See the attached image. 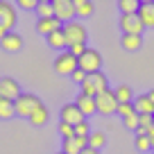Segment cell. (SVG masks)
I'll list each match as a JSON object with an SVG mask.
<instances>
[{
  "label": "cell",
  "mask_w": 154,
  "mask_h": 154,
  "mask_svg": "<svg viewBox=\"0 0 154 154\" xmlns=\"http://www.w3.org/2000/svg\"><path fill=\"white\" fill-rule=\"evenodd\" d=\"M38 106H43V102H41V97H38V95H34V93H20V95L14 100L16 116L27 118V120H29V116H32Z\"/></svg>",
  "instance_id": "cell-1"
},
{
  "label": "cell",
  "mask_w": 154,
  "mask_h": 154,
  "mask_svg": "<svg viewBox=\"0 0 154 154\" xmlns=\"http://www.w3.org/2000/svg\"><path fill=\"white\" fill-rule=\"evenodd\" d=\"M14 25H16V9H14V5L0 0V38L7 36V34L14 29Z\"/></svg>",
  "instance_id": "cell-2"
},
{
  "label": "cell",
  "mask_w": 154,
  "mask_h": 154,
  "mask_svg": "<svg viewBox=\"0 0 154 154\" xmlns=\"http://www.w3.org/2000/svg\"><path fill=\"white\" fill-rule=\"evenodd\" d=\"M95 104H97V113L102 116H111V113H118V97H116V91L113 88H109V91L100 93V95L95 97Z\"/></svg>",
  "instance_id": "cell-3"
},
{
  "label": "cell",
  "mask_w": 154,
  "mask_h": 154,
  "mask_svg": "<svg viewBox=\"0 0 154 154\" xmlns=\"http://www.w3.org/2000/svg\"><path fill=\"white\" fill-rule=\"evenodd\" d=\"M52 68H54V72H59V75H72V72L79 68V59L72 57L68 50H63V52L54 59Z\"/></svg>",
  "instance_id": "cell-4"
},
{
  "label": "cell",
  "mask_w": 154,
  "mask_h": 154,
  "mask_svg": "<svg viewBox=\"0 0 154 154\" xmlns=\"http://www.w3.org/2000/svg\"><path fill=\"white\" fill-rule=\"evenodd\" d=\"M52 7H54V18L61 20L63 25L75 20V16H77L75 0H52Z\"/></svg>",
  "instance_id": "cell-5"
},
{
  "label": "cell",
  "mask_w": 154,
  "mask_h": 154,
  "mask_svg": "<svg viewBox=\"0 0 154 154\" xmlns=\"http://www.w3.org/2000/svg\"><path fill=\"white\" fill-rule=\"evenodd\" d=\"M63 34H66V41H68V48L77 43H86V27L77 20H70V23L63 25Z\"/></svg>",
  "instance_id": "cell-6"
},
{
  "label": "cell",
  "mask_w": 154,
  "mask_h": 154,
  "mask_svg": "<svg viewBox=\"0 0 154 154\" xmlns=\"http://www.w3.org/2000/svg\"><path fill=\"white\" fill-rule=\"evenodd\" d=\"M79 68H82L84 72H100V68H102V54L97 52V50H91V48H86V52L79 57Z\"/></svg>",
  "instance_id": "cell-7"
},
{
  "label": "cell",
  "mask_w": 154,
  "mask_h": 154,
  "mask_svg": "<svg viewBox=\"0 0 154 154\" xmlns=\"http://www.w3.org/2000/svg\"><path fill=\"white\" fill-rule=\"evenodd\" d=\"M120 29L125 34H138L140 36L145 25H143V20H140L138 14H122L120 16Z\"/></svg>",
  "instance_id": "cell-8"
},
{
  "label": "cell",
  "mask_w": 154,
  "mask_h": 154,
  "mask_svg": "<svg viewBox=\"0 0 154 154\" xmlns=\"http://www.w3.org/2000/svg\"><path fill=\"white\" fill-rule=\"evenodd\" d=\"M20 93H23V91H20V84L16 82L14 77H0V97L14 102Z\"/></svg>",
  "instance_id": "cell-9"
},
{
  "label": "cell",
  "mask_w": 154,
  "mask_h": 154,
  "mask_svg": "<svg viewBox=\"0 0 154 154\" xmlns=\"http://www.w3.org/2000/svg\"><path fill=\"white\" fill-rule=\"evenodd\" d=\"M61 122H68V125L77 127L79 122H84V113L77 109V104H63L61 106Z\"/></svg>",
  "instance_id": "cell-10"
},
{
  "label": "cell",
  "mask_w": 154,
  "mask_h": 154,
  "mask_svg": "<svg viewBox=\"0 0 154 154\" xmlns=\"http://www.w3.org/2000/svg\"><path fill=\"white\" fill-rule=\"evenodd\" d=\"M86 147H88V138H77V136H72V138L63 140L61 152L63 154H82V149H86Z\"/></svg>",
  "instance_id": "cell-11"
},
{
  "label": "cell",
  "mask_w": 154,
  "mask_h": 154,
  "mask_svg": "<svg viewBox=\"0 0 154 154\" xmlns=\"http://www.w3.org/2000/svg\"><path fill=\"white\" fill-rule=\"evenodd\" d=\"M0 48L7 50V52H18L20 48H23V36L16 32H9L7 36L0 38Z\"/></svg>",
  "instance_id": "cell-12"
},
{
  "label": "cell",
  "mask_w": 154,
  "mask_h": 154,
  "mask_svg": "<svg viewBox=\"0 0 154 154\" xmlns=\"http://www.w3.org/2000/svg\"><path fill=\"white\" fill-rule=\"evenodd\" d=\"M63 23L57 18H38L36 20V32L38 34H45V36H50L52 32H57V29H61Z\"/></svg>",
  "instance_id": "cell-13"
},
{
  "label": "cell",
  "mask_w": 154,
  "mask_h": 154,
  "mask_svg": "<svg viewBox=\"0 0 154 154\" xmlns=\"http://www.w3.org/2000/svg\"><path fill=\"white\" fill-rule=\"evenodd\" d=\"M138 16L145 27H154V0H143L138 7Z\"/></svg>",
  "instance_id": "cell-14"
},
{
  "label": "cell",
  "mask_w": 154,
  "mask_h": 154,
  "mask_svg": "<svg viewBox=\"0 0 154 154\" xmlns=\"http://www.w3.org/2000/svg\"><path fill=\"white\" fill-rule=\"evenodd\" d=\"M75 104H77V109L84 113V118L86 116H93V113H97V104H95V97H86V95H77V100H75Z\"/></svg>",
  "instance_id": "cell-15"
},
{
  "label": "cell",
  "mask_w": 154,
  "mask_h": 154,
  "mask_svg": "<svg viewBox=\"0 0 154 154\" xmlns=\"http://www.w3.org/2000/svg\"><path fill=\"white\" fill-rule=\"evenodd\" d=\"M134 109H136V113L138 116H154V102L149 100L147 97V93H145V95H138L134 100Z\"/></svg>",
  "instance_id": "cell-16"
},
{
  "label": "cell",
  "mask_w": 154,
  "mask_h": 154,
  "mask_svg": "<svg viewBox=\"0 0 154 154\" xmlns=\"http://www.w3.org/2000/svg\"><path fill=\"white\" fill-rule=\"evenodd\" d=\"M120 45L125 50H129V52H136V50L143 48V36H138V34H122Z\"/></svg>",
  "instance_id": "cell-17"
},
{
  "label": "cell",
  "mask_w": 154,
  "mask_h": 154,
  "mask_svg": "<svg viewBox=\"0 0 154 154\" xmlns=\"http://www.w3.org/2000/svg\"><path fill=\"white\" fill-rule=\"evenodd\" d=\"M86 79L93 84V88L97 91V95H100V93H104V91H109V82H106V75H104L102 70H100V72H91Z\"/></svg>",
  "instance_id": "cell-18"
},
{
  "label": "cell",
  "mask_w": 154,
  "mask_h": 154,
  "mask_svg": "<svg viewBox=\"0 0 154 154\" xmlns=\"http://www.w3.org/2000/svg\"><path fill=\"white\" fill-rule=\"evenodd\" d=\"M45 38H48V45H50V48H57V50L68 48V41H66V34H63V27L57 29V32H52L50 36H45Z\"/></svg>",
  "instance_id": "cell-19"
},
{
  "label": "cell",
  "mask_w": 154,
  "mask_h": 154,
  "mask_svg": "<svg viewBox=\"0 0 154 154\" xmlns=\"http://www.w3.org/2000/svg\"><path fill=\"white\" fill-rule=\"evenodd\" d=\"M75 9H77V16L79 18H88V16L95 11V5L91 0H75Z\"/></svg>",
  "instance_id": "cell-20"
},
{
  "label": "cell",
  "mask_w": 154,
  "mask_h": 154,
  "mask_svg": "<svg viewBox=\"0 0 154 154\" xmlns=\"http://www.w3.org/2000/svg\"><path fill=\"white\" fill-rule=\"evenodd\" d=\"M36 16L38 18H54V7H52V0H41L36 5Z\"/></svg>",
  "instance_id": "cell-21"
},
{
  "label": "cell",
  "mask_w": 154,
  "mask_h": 154,
  "mask_svg": "<svg viewBox=\"0 0 154 154\" xmlns=\"http://www.w3.org/2000/svg\"><path fill=\"white\" fill-rule=\"evenodd\" d=\"M116 97H118V102L120 104H129L131 100H134V93H131V86H127V84H120V86H116Z\"/></svg>",
  "instance_id": "cell-22"
},
{
  "label": "cell",
  "mask_w": 154,
  "mask_h": 154,
  "mask_svg": "<svg viewBox=\"0 0 154 154\" xmlns=\"http://www.w3.org/2000/svg\"><path fill=\"white\" fill-rule=\"evenodd\" d=\"M29 122H32L34 127H41V125H45V122H48V109H45V104L38 106V109L29 116Z\"/></svg>",
  "instance_id": "cell-23"
},
{
  "label": "cell",
  "mask_w": 154,
  "mask_h": 154,
  "mask_svg": "<svg viewBox=\"0 0 154 154\" xmlns=\"http://www.w3.org/2000/svg\"><path fill=\"white\" fill-rule=\"evenodd\" d=\"M11 116H16V111H14V102L5 100V97H0V120H9Z\"/></svg>",
  "instance_id": "cell-24"
},
{
  "label": "cell",
  "mask_w": 154,
  "mask_h": 154,
  "mask_svg": "<svg viewBox=\"0 0 154 154\" xmlns=\"http://www.w3.org/2000/svg\"><path fill=\"white\" fill-rule=\"evenodd\" d=\"M106 143V136L102 134V131H91V136H88V147L91 149H97L100 152V147Z\"/></svg>",
  "instance_id": "cell-25"
},
{
  "label": "cell",
  "mask_w": 154,
  "mask_h": 154,
  "mask_svg": "<svg viewBox=\"0 0 154 154\" xmlns=\"http://www.w3.org/2000/svg\"><path fill=\"white\" fill-rule=\"evenodd\" d=\"M118 7H120L122 14H138L140 2H138V0H120V2H118Z\"/></svg>",
  "instance_id": "cell-26"
},
{
  "label": "cell",
  "mask_w": 154,
  "mask_h": 154,
  "mask_svg": "<svg viewBox=\"0 0 154 154\" xmlns=\"http://www.w3.org/2000/svg\"><path fill=\"white\" fill-rule=\"evenodd\" d=\"M136 149H138V152H149V149H152L149 136H136Z\"/></svg>",
  "instance_id": "cell-27"
},
{
  "label": "cell",
  "mask_w": 154,
  "mask_h": 154,
  "mask_svg": "<svg viewBox=\"0 0 154 154\" xmlns=\"http://www.w3.org/2000/svg\"><path fill=\"white\" fill-rule=\"evenodd\" d=\"M122 122H125L127 129H134V131L140 127V122H138V113H131V116H127V118H122Z\"/></svg>",
  "instance_id": "cell-28"
},
{
  "label": "cell",
  "mask_w": 154,
  "mask_h": 154,
  "mask_svg": "<svg viewBox=\"0 0 154 154\" xmlns=\"http://www.w3.org/2000/svg\"><path fill=\"white\" fill-rule=\"evenodd\" d=\"M59 134L63 136V140H66V138H72V136H75V127L68 125V122H59Z\"/></svg>",
  "instance_id": "cell-29"
},
{
  "label": "cell",
  "mask_w": 154,
  "mask_h": 154,
  "mask_svg": "<svg viewBox=\"0 0 154 154\" xmlns=\"http://www.w3.org/2000/svg\"><path fill=\"white\" fill-rule=\"evenodd\" d=\"M75 136H77V138H88V136H91L88 122H79V125L75 127Z\"/></svg>",
  "instance_id": "cell-30"
},
{
  "label": "cell",
  "mask_w": 154,
  "mask_h": 154,
  "mask_svg": "<svg viewBox=\"0 0 154 154\" xmlns=\"http://www.w3.org/2000/svg\"><path fill=\"white\" fill-rule=\"evenodd\" d=\"M86 77H88V72H84L82 68H77V70H75V72L70 75V79H72V82H77L79 86H82V84L86 82Z\"/></svg>",
  "instance_id": "cell-31"
},
{
  "label": "cell",
  "mask_w": 154,
  "mask_h": 154,
  "mask_svg": "<svg viewBox=\"0 0 154 154\" xmlns=\"http://www.w3.org/2000/svg\"><path fill=\"white\" fill-rule=\"evenodd\" d=\"M118 113L122 116V118H127V116H131V113H136V109H134V104H118Z\"/></svg>",
  "instance_id": "cell-32"
},
{
  "label": "cell",
  "mask_w": 154,
  "mask_h": 154,
  "mask_svg": "<svg viewBox=\"0 0 154 154\" xmlns=\"http://www.w3.org/2000/svg\"><path fill=\"white\" fill-rule=\"evenodd\" d=\"M138 122H140V127H143V129H149V125H152L154 122V116H138Z\"/></svg>",
  "instance_id": "cell-33"
},
{
  "label": "cell",
  "mask_w": 154,
  "mask_h": 154,
  "mask_svg": "<svg viewBox=\"0 0 154 154\" xmlns=\"http://www.w3.org/2000/svg\"><path fill=\"white\" fill-rule=\"evenodd\" d=\"M16 5H18V7H23V9H36L38 0H18Z\"/></svg>",
  "instance_id": "cell-34"
},
{
  "label": "cell",
  "mask_w": 154,
  "mask_h": 154,
  "mask_svg": "<svg viewBox=\"0 0 154 154\" xmlns=\"http://www.w3.org/2000/svg\"><path fill=\"white\" fill-rule=\"evenodd\" d=\"M82 154H100L97 149H91V147H86V149H82Z\"/></svg>",
  "instance_id": "cell-35"
},
{
  "label": "cell",
  "mask_w": 154,
  "mask_h": 154,
  "mask_svg": "<svg viewBox=\"0 0 154 154\" xmlns=\"http://www.w3.org/2000/svg\"><path fill=\"white\" fill-rule=\"evenodd\" d=\"M147 136H154V122L149 125V129H147Z\"/></svg>",
  "instance_id": "cell-36"
},
{
  "label": "cell",
  "mask_w": 154,
  "mask_h": 154,
  "mask_svg": "<svg viewBox=\"0 0 154 154\" xmlns=\"http://www.w3.org/2000/svg\"><path fill=\"white\" fill-rule=\"evenodd\" d=\"M147 97H149V100H152V102H154V88H152V91H149V93H147Z\"/></svg>",
  "instance_id": "cell-37"
},
{
  "label": "cell",
  "mask_w": 154,
  "mask_h": 154,
  "mask_svg": "<svg viewBox=\"0 0 154 154\" xmlns=\"http://www.w3.org/2000/svg\"><path fill=\"white\" fill-rule=\"evenodd\" d=\"M149 140H152V147H154V136H149Z\"/></svg>",
  "instance_id": "cell-38"
},
{
  "label": "cell",
  "mask_w": 154,
  "mask_h": 154,
  "mask_svg": "<svg viewBox=\"0 0 154 154\" xmlns=\"http://www.w3.org/2000/svg\"><path fill=\"white\" fill-rule=\"evenodd\" d=\"M57 154H63V152H57Z\"/></svg>",
  "instance_id": "cell-39"
}]
</instances>
